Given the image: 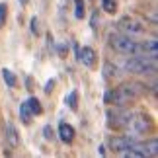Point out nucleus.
<instances>
[{"label": "nucleus", "mask_w": 158, "mask_h": 158, "mask_svg": "<svg viewBox=\"0 0 158 158\" xmlns=\"http://www.w3.org/2000/svg\"><path fill=\"white\" fill-rule=\"evenodd\" d=\"M147 92V86L144 84H139V82H125L121 84V86L109 90L106 94V102L111 106H123L127 102H133L137 98H141V96Z\"/></svg>", "instance_id": "obj_1"}, {"label": "nucleus", "mask_w": 158, "mask_h": 158, "mask_svg": "<svg viewBox=\"0 0 158 158\" xmlns=\"http://www.w3.org/2000/svg\"><path fill=\"white\" fill-rule=\"evenodd\" d=\"M123 66L131 74H154L156 72V59L135 55L133 59H127Z\"/></svg>", "instance_id": "obj_2"}, {"label": "nucleus", "mask_w": 158, "mask_h": 158, "mask_svg": "<svg viewBox=\"0 0 158 158\" xmlns=\"http://www.w3.org/2000/svg\"><path fill=\"white\" fill-rule=\"evenodd\" d=\"M109 45L121 55H137L139 53V43L131 37V35L113 33L111 37H109Z\"/></svg>", "instance_id": "obj_3"}, {"label": "nucleus", "mask_w": 158, "mask_h": 158, "mask_svg": "<svg viewBox=\"0 0 158 158\" xmlns=\"http://www.w3.org/2000/svg\"><path fill=\"white\" fill-rule=\"evenodd\" d=\"M131 111H127V109H109L107 111V123L109 127H115V129H127L133 119Z\"/></svg>", "instance_id": "obj_4"}, {"label": "nucleus", "mask_w": 158, "mask_h": 158, "mask_svg": "<svg viewBox=\"0 0 158 158\" xmlns=\"http://www.w3.org/2000/svg\"><path fill=\"white\" fill-rule=\"evenodd\" d=\"M109 144H111L113 152H121V150L133 148V147L137 144V141H135L131 135H123V137H113L111 141H109Z\"/></svg>", "instance_id": "obj_5"}, {"label": "nucleus", "mask_w": 158, "mask_h": 158, "mask_svg": "<svg viewBox=\"0 0 158 158\" xmlns=\"http://www.w3.org/2000/svg\"><path fill=\"white\" fill-rule=\"evenodd\" d=\"M78 60L84 64V66H88V69H92L94 63H96V53L92 47H80L78 49Z\"/></svg>", "instance_id": "obj_6"}, {"label": "nucleus", "mask_w": 158, "mask_h": 158, "mask_svg": "<svg viewBox=\"0 0 158 158\" xmlns=\"http://www.w3.org/2000/svg\"><path fill=\"white\" fill-rule=\"evenodd\" d=\"M4 137H6V143H8L10 148H16L18 143H20V139H18V131L14 123H6L4 125Z\"/></svg>", "instance_id": "obj_7"}, {"label": "nucleus", "mask_w": 158, "mask_h": 158, "mask_svg": "<svg viewBox=\"0 0 158 158\" xmlns=\"http://www.w3.org/2000/svg\"><path fill=\"white\" fill-rule=\"evenodd\" d=\"M59 137H60V141L63 143H72V139H74V129H72V125L69 123H60L59 125Z\"/></svg>", "instance_id": "obj_8"}, {"label": "nucleus", "mask_w": 158, "mask_h": 158, "mask_svg": "<svg viewBox=\"0 0 158 158\" xmlns=\"http://www.w3.org/2000/svg\"><path fill=\"white\" fill-rule=\"evenodd\" d=\"M119 26L123 27V29H127V31H133V33H139V31H143V29H144L143 26H139L137 22H133V20H127V18L119 22Z\"/></svg>", "instance_id": "obj_9"}, {"label": "nucleus", "mask_w": 158, "mask_h": 158, "mask_svg": "<svg viewBox=\"0 0 158 158\" xmlns=\"http://www.w3.org/2000/svg\"><path fill=\"white\" fill-rule=\"evenodd\" d=\"M20 117H22L23 123H29V121H31V117H33V113H31V109H29L27 102H23V104L20 106Z\"/></svg>", "instance_id": "obj_10"}, {"label": "nucleus", "mask_w": 158, "mask_h": 158, "mask_svg": "<svg viewBox=\"0 0 158 158\" xmlns=\"http://www.w3.org/2000/svg\"><path fill=\"white\" fill-rule=\"evenodd\" d=\"M2 78H4V82L8 84L10 88H14L16 84H18V78H16V74H14L12 70H8V69H4V70H2Z\"/></svg>", "instance_id": "obj_11"}, {"label": "nucleus", "mask_w": 158, "mask_h": 158, "mask_svg": "<svg viewBox=\"0 0 158 158\" xmlns=\"http://www.w3.org/2000/svg\"><path fill=\"white\" fill-rule=\"evenodd\" d=\"M64 102H66V106H69L70 109H76L78 107V92H76V90H72V92L64 98Z\"/></svg>", "instance_id": "obj_12"}, {"label": "nucleus", "mask_w": 158, "mask_h": 158, "mask_svg": "<svg viewBox=\"0 0 158 158\" xmlns=\"http://www.w3.org/2000/svg\"><path fill=\"white\" fill-rule=\"evenodd\" d=\"M27 106H29V109H31V113H33V115H39L41 111H43L37 98H29V100H27Z\"/></svg>", "instance_id": "obj_13"}, {"label": "nucleus", "mask_w": 158, "mask_h": 158, "mask_svg": "<svg viewBox=\"0 0 158 158\" xmlns=\"http://www.w3.org/2000/svg\"><path fill=\"white\" fill-rule=\"evenodd\" d=\"M102 8L106 12H109V14H113V12L117 10V2H115V0H102Z\"/></svg>", "instance_id": "obj_14"}, {"label": "nucleus", "mask_w": 158, "mask_h": 158, "mask_svg": "<svg viewBox=\"0 0 158 158\" xmlns=\"http://www.w3.org/2000/svg\"><path fill=\"white\" fill-rule=\"evenodd\" d=\"M74 2H76V12H74V14H76L78 20H82V18H84V2H82V0H74Z\"/></svg>", "instance_id": "obj_15"}, {"label": "nucleus", "mask_w": 158, "mask_h": 158, "mask_svg": "<svg viewBox=\"0 0 158 158\" xmlns=\"http://www.w3.org/2000/svg\"><path fill=\"white\" fill-rule=\"evenodd\" d=\"M6 16H8V6H6V4H0V27L4 26Z\"/></svg>", "instance_id": "obj_16"}, {"label": "nucleus", "mask_w": 158, "mask_h": 158, "mask_svg": "<svg viewBox=\"0 0 158 158\" xmlns=\"http://www.w3.org/2000/svg\"><path fill=\"white\" fill-rule=\"evenodd\" d=\"M31 31L35 35L39 33V20H37V18H31Z\"/></svg>", "instance_id": "obj_17"}, {"label": "nucleus", "mask_w": 158, "mask_h": 158, "mask_svg": "<svg viewBox=\"0 0 158 158\" xmlns=\"http://www.w3.org/2000/svg\"><path fill=\"white\" fill-rule=\"evenodd\" d=\"M53 86H55V80L51 78L49 82H47V86H45V94H51V90H53Z\"/></svg>", "instance_id": "obj_18"}, {"label": "nucleus", "mask_w": 158, "mask_h": 158, "mask_svg": "<svg viewBox=\"0 0 158 158\" xmlns=\"http://www.w3.org/2000/svg\"><path fill=\"white\" fill-rule=\"evenodd\" d=\"M45 137L51 139V127H45Z\"/></svg>", "instance_id": "obj_19"}, {"label": "nucleus", "mask_w": 158, "mask_h": 158, "mask_svg": "<svg viewBox=\"0 0 158 158\" xmlns=\"http://www.w3.org/2000/svg\"><path fill=\"white\" fill-rule=\"evenodd\" d=\"M20 2H22V4H27V0H20Z\"/></svg>", "instance_id": "obj_20"}]
</instances>
